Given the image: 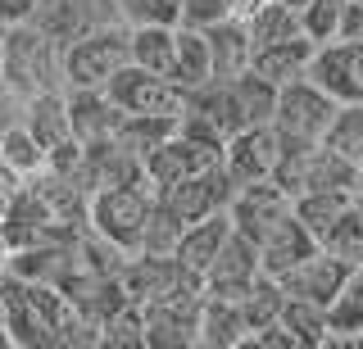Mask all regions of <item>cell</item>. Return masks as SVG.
<instances>
[{
  "instance_id": "f546056e",
  "label": "cell",
  "mask_w": 363,
  "mask_h": 349,
  "mask_svg": "<svg viewBox=\"0 0 363 349\" xmlns=\"http://www.w3.org/2000/svg\"><path fill=\"white\" fill-rule=\"evenodd\" d=\"M177 132V118H168V114H123L118 122V141L128 145L132 154H150L159 141H168Z\"/></svg>"
},
{
  "instance_id": "4316f807",
  "label": "cell",
  "mask_w": 363,
  "mask_h": 349,
  "mask_svg": "<svg viewBox=\"0 0 363 349\" xmlns=\"http://www.w3.org/2000/svg\"><path fill=\"white\" fill-rule=\"evenodd\" d=\"M350 195H354V190H304V195H295V218H300L304 227L313 231V241L323 245L327 231L336 227V218L345 213Z\"/></svg>"
},
{
  "instance_id": "e575fe53",
  "label": "cell",
  "mask_w": 363,
  "mask_h": 349,
  "mask_svg": "<svg viewBox=\"0 0 363 349\" xmlns=\"http://www.w3.org/2000/svg\"><path fill=\"white\" fill-rule=\"evenodd\" d=\"M340 18H345V0H309L300 9V32L323 46V41L340 37Z\"/></svg>"
},
{
  "instance_id": "ac0fdd59",
  "label": "cell",
  "mask_w": 363,
  "mask_h": 349,
  "mask_svg": "<svg viewBox=\"0 0 363 349\" xmlns=\"http://www.w3.org/2000/svg\"><path fill=\"white\" fill-rule=\"evenodd\" d=\"M227 236H232V213L218 209V213H209V218H196V222H186V231H182V241H177V258L191 268V273H209V263L218 258V250L227 245Z\"/></svg>"
},
{
  "instance_id": "836d02e7",
  "label": "cell",
  "mask_w": 363,
  "mask_h": 349,
  "mask_svg": "<svg viewBox=\"0 0 363 349\" xmlns=\"http://www.w3.org/2000/svg\"><path fill=\"white\" fill-rule=\"evenodd\" d=\"M182 231H186V222L177 218L173 209L164 205V200H155L150 205V218H145V236H141V250L145 254H173Z\"/></svg>"
},
{
  "instance_id": "7402d4cb",
  "label": "cell",
  "mask_w": 363,
  "mask_h": 349,
  "mask_svg": "<svg viewBox=\"0 0 363 349\" xmlns=\"http://www.w3.org/2000/svg\"><path fill=\"white\" fill-rule=\"evenodd\" d=\"M327 322H332V341H327V349H345V341L363 336V263L350 268L340 295L327 304Z\"/></svg>"
},
{
  "instance_id": "f35d334b",
  "label": "cell",
  "mask_w": 363,
  "mask_h": 349,
  "mask_svg": "<svg viewBox=\"0 0 363 349\" xmlns=\"http://www.w3.org/2000/svg\"><path fill=\"white\" fill-rule=\"evenodd\" d=\"M37 5L41 0H0V23H28L32 14H37Z\"/></svg>"
},
{
  "instance_id": "5b68a950",
  "label": "cell",
  "mask_w": 363,
  "mask_h": 349,
  "mask_svg": "<svg viewBox=\"0 0 363 349\" xmlns=\"http://www.w3.org/2000/svg\"><path fill=\"white\" fill-rule=\"evenodd\" d=\"M340 100H332L309 73L295 77V82L277 86V109H272V127L281 141H323L332 127Z\"/></svg>"
},
{
  "instance_id": "7bdbcfd3",
  "label": "cell",
  "mask_w": 363,
  "mask_h": 349,
  "mask_svg": "<svg viewBox=\"0 0 363 349\" xmlns=\"http://www.w3.org/2000/svg\"><path fill=\"white\" fill-rule=\"evenodd\" d=\"M0 349H14V336H9V326L0 322Z\"/></svg>"
},
{
  "instance_id": "9c48e42d",
  "label": "cell",
  "mask_w": 363,
  "mask_h": 349,
  "mask_svg": "<svg viewBox=\"0 0 363 349\" xmlns=\"http://www.w3.org/2000/svg\"><path fill=\"white\" fill-rule=\"evenodd\" d=\"M218 159H223V145H204V141H191V137H182V132H173V137L159 141L141 159L145 164V186L159 195V190H168L173 182H182V177L200 173V168H209Z\"/></svg>"
},
{
  "instance_id": "8fae6325",
  "label": "cell",
  "mask_w": 363,
  "mask_h": 349,
  "mask_svg": "<svg viewBox=\"0 0 363 349\" xmlns=\"http://www.w3.org/2000/svg\"><path fill=\"white\" fill-rule=\"evenodd\" d=\"M291 205H295V200L286 195V190L272 182V177H264V182H241V186H236V195H232V205H227V213H232V227L259 245V241H264V236L291 213Z\"/></svg>"
},
{
  "instance_id": "5bb4252c",
  "label": "cell",
  "mask_w": 363,
  "mask_h": 349,
  "mask_svg": "<svg viewBox=\"0 0 363 349\" xmlns=\"http://www.w3.org/2000/svg\"><path fill=\"white\" fill-rule=\"evenodd\" d=\"M277 154H281V137L272 122H259V127H241L236 137H227L223 145V164L236 182H264L277 168Z\"/></svg>"
},
{
  "instance_id": "8992f818",
  "label": "cell",
  "mask_w": 363,
  "mask_h": 349,
  "mask_svg": "<svg viewBox=\"0 0 363 349\" xmlns=\"http://www.w3.org/2000/svg\"><path fill=\"white\" fill-rule=\"evenodd\" d=\"M105 91L123 114H168V118H177L182 105H186V91H182L173 77H159L150 69H136V64H123L105 82Z\"/></svg>"
},
{
  "instance_id": "484cf974",
  "label": "cell",
  "mask_w": 363,
  "mask_h": 349,
  "mask_svg": "<svg viewBox=\"0 0 363 349\" xmlns=\"http://www.w3.org/2000/svg\"><path fill=\"white\" fill-rule=\"evenodd\" d=\"M213 77V64H209V41H204L200 28H186L177 23V64H173V82L182 91H196L200 82Z\"/></svg>"
},
{
  "instance_id": "3957f363",
  "label": "cell",
  "mask_w": 363,
  "mask_h": 349,
  "mask_svg": "<svg viewBox=\"0 0 363 349\" xmlns=\"http://www.w3.org/2000/svg\"><path fill=\"white\" fill-rule=\"evenodd\" d=\"M123 64H132V28L118 18L64 46V86H105Z\"/></svg>"
},
{
  "instance_id": "d4e9b609",
  "label": "cell",
  "mask_w": 363,
  "mask_h": 349,
  "mask_svg": "<svg viewBox=\"0 0 363 349\" xmlns=\"http://www.w3.org/2000/svg\"><path fill=\"white\" fill-rule=\"evenodd\" d=\"M132 64L136 69H150L159 77H173L177 64V28H132Z\"/></svg>"
},
{
  "instance_id": "9a60e30c",
  "label": "cell",
  "mask_w": 363,
  "mask_h": 349,
  "mask_svg": "<svg viewBox=\"0 0 363 349\" xmlns=\"http://www.w3.org/2000/svg\"><path fill=\"white\" fill-rule=\"evenodd\" d=\"M350 268H354V263H345L340 254H332V250H323V245H318V250L304 258V263H295L291 273H281L277 281H281V290H286V295L313 299V304H323V309H327V304L340 295Z\"/></svg>"
},
{
  "instance_id": "83f0119b",
  "label": "cell",
  "mask_w": 363,
  "mask_h": 349,
  "mask_svg": "<svg viewBox=\"0 0 363 349\" xmlns=\"http://www.w3.org/2000/svg\"><path fill=\"white\" fill-rule=\"evenodd\" d=\"M45 159H50V150H45V145L32 137L28 122H18V127L0 132V164H5L14 177H32V173H41Z\"/></svg>"
},
{
  "instance_id": "7c38bea8",
  "label": "cell",
  "mask_w": 363,
  "mask_h": 349,
  "mask_svg": "<svg viewBox=\"0 0 363 349\" xmlns=\"http://www.w3.org/2000/svg\"><path fill=\"white\" fill-rule=\"evenodd\" d=\"M264 277V258H259V245L241 236L232 227L227 236V245L218 250V258L209 263V273H204V295H218V299H241L255 281Z\"/></svg>"
},
{
  "instance_id": "f6af8a7d",
  "label": "cell",
  "mask_w": 363,
  "mask_h": 349,
  "mask_svg": "<svg viewBox=\"0 0 363 349\" xmlns=\"http://www.w3.org/2000/svg\"><path fill=\"white\" fill-rule=\"evenodd\" d=\"M359 190H363V164H359Z\"/></svg>"
},
{
  "instance_id": "7a4b0ae2",
  "label": "cell",
  "mask_w": 363,
  "mask_h": 349,
  "mask_svg": "<svg viewBox=\"0 0 363 349\" xmlns=\"http://www.w3.org/2000/svg\"><path fill=\"white\" fill-rule=\"evenodd\" d=\"M200 309H204V277L182 281L164 295L145 299V349H191L200 341Z\"/></svg>"
},
{
  "instance_id": "4dcf8cb0",
  "label": "cell",
  "mask_w": 363,
  "mask_h": 349,
  "mask_svg": "<svg viewBox=\"0 0 363 349\" xmlns=\"http://www.w3.org/2000/svg\"><path fill=\"white\" fill-rule=\"evenodd\" d=\"M281 304H286V290H281V281L277 277H259L255 286L241 295V313H245V326L250 331H259V326H268V322H277L281 318Z\"/></svg>"
},
{
  "instance_id": "2e32d148",
  "label": "cell",
  "mask_w": 363,
  "mask_h": 349,
  "mask_svg": "<svg viewBox=\"0 0 363 349\" xmlns=\"http://www.w3.org/2000/svg\"><path fill=\"white\" fill-rule=\"evenodd\" d=\"M68 122H73V137L77 141L118 137L123 109L109 100L105 86H73V91H68Z\"/></svg>"
},
{
  "instance_id": "30bf717a",
  "label": "cell",
  "mask_w": 363,
  "mask_h": 349,
  "mask_svg": "<svg viewBox=\"0 0 363 349\" xmlns=\"http://www.w3.org/2000/svg\"><path fill=\"white\" fill-rule=\"evenodd\" d=\"M32 23H37L45 37H55L60 46H68V41L86 37V32H96V28L118 23V0H41Z\"/></svg>"
},
{
  "instance_id": "d6986e66",
  "label": "cell",
  "mask_w": 363,
  "mask_h": 349,
  "mask_svg": "<svg viewBox=\"0 0 363 349\" xmlns=\"http://www.w3.org/2000/svg\"><path fill=\"white\" fill-rule=\"evenodd\" d=\"M204 41H209V64H213V77H236L250 69L255 59V41H250V28L241 14L223 18V23L204 28Z\"/></svg>"
},
{
  "instance_id": "ba28073f",
  "label": "cell",
  "mask_w": 363,
  "mask_h": 349,
  "mask_svg": "<svg viewBox=\"0 0 363 349\" xmlns=\"http://www.w3.org/2000/svg\"><path fill=\"white\" fill-rule=\"evenodd\" d=\"M309 77L340 105H363V41H323L309 59Z\"/></svg>"
},
{
  "instance_id": "52a82bcc",
  "label": "cell",
  "mask_w": 363,
  "mask_h": 349,
  "mask_svg": "<svg viewBox=\"0 0 363 349\" xmlns=\"http://www.w3.org/2000/svg\"><path fill=\"white\" fill-rule=\"evenodd\" d=\"M236 186H241V182H236V177L227 173V164L218 159V164L200 168V173L182 177V182H173L168 190H159L155 200H164L182 222H196V218H209V213H218V209L232 205Z\"/></svg>"
},
{
  "instance_id": "60d3db41",
  "label": "cell",
  "mask_w": 363,
  "mask_h": 349,
  "mask_svg": "<svg viewBox=\"0 0 363 349\" xmlns=\"http://www.w3.org/2000/svg\"><path fill=\"white\" fill-rule=\"evenodd\" d=\"M14 182H18V177L9 173L5 164H0V205H5V200H9V190H14Z\"/></svg>"
},
{
  "instance_id": "8d00e7d4",
  "label": "cell",
  "mask_w": 363,
  "mask_h": 349,
  "mask_svg": "<svg viewBox=\"0 0 363 349\" xmlns=\"http://www.w3.org/2000/svg\"><path fill=\"white\" fill-rule=\"evenodd\" d=\"M236 14V0H182V23L186 28H213Z\"/></svg>"
},
{
  "instance_id": "b9f144b4",
  "label": "cell",
  "mask_w": 363,
  "mask_h": 349,
  "mask_svg": "<svg viewBox=\"0 0 363 349\" xmlns=\"http://www.w3.org/2000/svg\"><path fill=\"white\" fill-rule=\"evenodd\" d=\"M5 268H9V245H5V236H0V277H5Z\"/></svg>"
},
{
  "instance_id": "e0dca14e",
  "label": "cell",
  "mask_w": 363,
  "mask_h": 349,
  "mask_svg": "<svg viewBox=\"0 0 363 349\" xmlns=\"http://www.w3.org/2000/svg\"><path fill=\"white\" fill-rule=\"evenodd\" d=\"M318 250V241H313V231L304 227L300 218H295V205H291V213L272 227L264 241H259V258H264V273L268 277H281V273H291L295 263H304Z\"/></svg>"
},
{
  "instance_id": "d6a6232c",
  "label": "cell",
  "mask_w": 363,
  "mask_h": 349,
  "mask_svg": "<svg viewBox=\"0 0 363 349\" xmlns=\"http://www.w3.org/2000/svg\"><path fill=\"white\" fill-rule=\"evenodd\" d=\"M323 145H332L336 154L363 164V105H340L332 127H327V137H323Z\"/></svg>"
},
{
  "instance_id": "ffe728a7",
  "label": "cell",
  "mask_w": 363,
  "mask_h": 349,
  "mask_svg": "<svg viewBox=\"0 0 363 349\" xmlns=\"http://www.w3.org/2000/svg\"><path fill=\"white\" fill-rule=\"evenodd\" d=\"M313 50H318V41H309V37L300 32V37L272 41V46H259L255 59H250V69H255L259 77H268L272 86H286V82H295V77L309 73Z\"/></svg>"
},
{
  "instance_id": "ee69618b",
  "label": "cell",
  "mask_w": 363,
  "mask_h": 349,
  "mask_svg": "<svg viewBox=\"0 0 363 349\" xmlns=\"http://www.w3.org/2000/svg\"><path fill=\"white\" fill-rule=\"evenodd\" d=\"M281 5H286V9H295V14H300V9L309 5V0H281Z\"/></svg>"
},
{
  "instance_id": "f1b7e54d",
  "label": "cell",
  "mask_w": 363,
  "mask_h": 349,
  "mask_svg": "<svg viewBox=\"0 0 363 349\" xmlns=\"http://www.w3.org/2000/svg\"><path fill=\"white\" fill-rule=\"evenodd\" d=\"M245 28H250V41L259 46H272V41H286V37H300V14L286 9L281 0H264L245 14Z\"/></svg>"
},
{
  "instance_id": "4fadbf2b",
  "label": "cell",
  "mask_w": 363,
  "mask_h": 349,
  "mask_svg": "<svg viewBox=\"0 0 363 349\" xmlns=\"http://www.w3.org/2000/svg\"><path fill=\"white\" fill-rule=\"evenodd\" d=\"M196 277L200 273H191L177 254H145V250L128 254V258H123V268H118L123 290H128V299H136V304L164 295V290L182 286V281H196Z\"/></svg>"
},
{
  "instance_id": "277c9868",
  "label": "cell",
  "mask_w": 363,
  "mask_h": 349,
  "mask_svg": "<svg viewBox=\"0 0 363 349\" xmlns=\"http://www.w3.org/2000/svg\"><path fill=\"white\" fill-rule=\"evenodd\" d=\"M155 205V190L150 186H105L91 195L86 222L96 236H105L109 245H118L123 254L141 250V236H145V218H150Z\"/></svg>"
},
{
  "instance_id": "ab89813d",
  "label": "cell",
  "mask_w": 363,
  "mask_h": 349,
  "mask_svg": "<svg viewBox=\"0 0 363 349\" xmlns=\"http://www.w3.org/2000/svg\"><path fill=\"white\" fill-rule=\"evenodd\" d=\"M340 37L363 41V0H345V18H340Z\"/></svg>"
},
{
  "instance_id": "44dd1931",
  "label": "cell",
  "mask_w": 363,
  "mask_h": 349,
  "mask_svg": "<svg viewBox=\"0 0 363 349\" xmlns=\"http://www.w3.org/2000/svg\"><path fill=\"white\" fill-rule=\"evenodd\" d=\"M250 336L241 299H218V295H204L200 309V341L196 349H241Z\"/></svg>"
},
{
  "instance_id": "603a6c76",
  "label": "cell",
  "mask_w": 363,
  "mask_h": 349,
  "mask_svg": "<svg viewBox=\"0 0 363 349\" xmlns=\"http://www.w3.org/2000/svg\"><path fill=\"white\" fill-rule=\"evenodd\" d=\"M28 127L45 150L64 145L73 137V122H68V91H37L28 96Z\"/></svg>"
},
{
  "instance_id": "6da1fadb",
  "label": "cell",
  "mask_w": 363,
  "mask_h": 349,
  "mask_svg": "<svg viewBox=\"0 0 363 349\" xmlns=\"http://www.w3.org/2000/svg\"><path fill=\"white\" fill-rule=\"evenodd\" d=\"M0 82L23 96L37 91H68L64 86V46L32 23L0 28Z\"/></svg>"
},
{
  "instance_id": "d590c367",
  "label": "cell",
  "mask_w": 363,
  "mask_h": 349,
  "mask_svg": "<svg viewBox=\"0 0 363 349\" xmlns=\"http://www.w3.org/2000/svg\"><path fill=\"white\" fill-rule=\"evenodd\" d=\"M118 18L128 28H177L182 23V0H118Z\"/></svg>"
},
{
  "instance_id": "cb8c5ba5",
  "label": "cell",
  "mask_w": 363,
  "mask_h": 349,
  "mask_svg": "<svg viewBox=\"0 0 363 349\" xmlns=\"http://www.w3.org/2000/svg\"><path fill=\"white\" fill-rule=\"evenodd\" d=\"M277 322L295 336V345H300V349H327V341H332L327 309H323V304H313V299H295V295H286Z\"/></svg>"
},
{
  "instance_id": "74e56055",
  "label": "cell",
  "mask_w": 363,
  "mask_h": 349,
  "mask_svg": "<svg viewBox=\"0 0 363 349\" xmlns=\"http://www.w3.org/2000/svg\"><path fill=\"white\" fill-rule=\"evenodd\" d=\"M18 122H28V96L14 91L9 82H0V132L18 127Z\"/></svg>"
},
{
  "instance_id": "1f68e13d",
  "label": "cell",
  "mask_w": 363,
  "mask_h": 349,
  "mask_svg": "<svg viewBox=\"0 0 363 349\" xmlns=\"http://www.w3.org/2000/svg\"><path fill=\"white\" fill-rule=\"evenodd\" d=\"M100 345H109V349H145V313H141V304L128 299L113 318H105Z\"/></svg>"
}]
</instances>
